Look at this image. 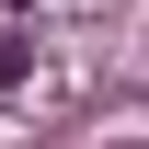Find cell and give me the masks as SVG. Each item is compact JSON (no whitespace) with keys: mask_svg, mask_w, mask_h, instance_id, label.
Returning a JSON list of instances; mask_svg holds the SVG:
<instances>
[{"mask_svg":"<svg viewBox=\"0 0 149 149\" xmlns=\"http://www.w3.org/2000/svg\"><path fill=\"white\" fill-rule=\"evenodd\" d=\"M23 80H35V35H0V103H12Z\"/></svg>","mask_w":149,"mask_h":149,"instance_id":"cell-1","label":"cell"},{"mask_svg":"<svg viewBox=\"0 0 149 149\" xmlns=\"http://www.w3.org/2000/svg\"><path fill=\"white\" fill-rule=\"evenodd\" d=\"M0 12H23V0H0Z\"/></svg>","mask_w":149,"mask_h":149,"instance_id":"cell-2","label":"cell"}]
</instances>
